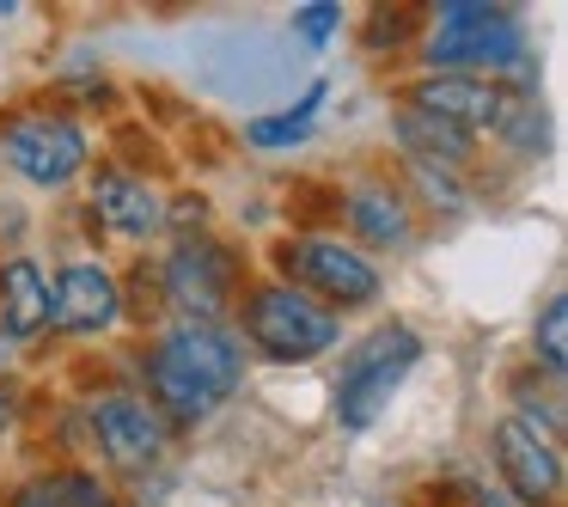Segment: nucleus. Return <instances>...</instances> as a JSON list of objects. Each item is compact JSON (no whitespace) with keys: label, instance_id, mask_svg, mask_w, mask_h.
<instances>
[{"label":"nucleus","instance_id":"nucleus-1","mask_svg":"<svg viewBox=\"0 0 568 507\" xmlns=\"http://www.w3.org/2000/svg\"><path fill=\"white\" fill-rule=\"evenodd\" d=\"M245 373V348L221 324H172L148 355V385L153 409H165L172 422H209L226 397L239 392Z\"/></svg>","mask_w":568,"mask_h":507},{"label":"nucleus","instance_id":"nucleus-2","mask_svg":"<svg viewBox=\"0 0 568 507\" xmlns=\"http://www.w3.org/2000/svg\"><path fill=\"white\" fill-rule=\"evenodd\" d=\"M428 68L434 74H465V80H489V74L531 80V50L507 7L453 0V7H440V26L428 38Z\"/></svg>","mask_w":568,"mask_h":507},{"label":"nucleus","instance_id":"nucleus-3","mask_svg":"<svg viewBox=\"0 0 568 507\" xmlns=\"http://www.w3.org/2000/svg\"><path fill=\"white\" fill-rule=\"evenodd\" d=\"M275 270H282V287H294V294H306V300L318 294L324 312H355V306H373V300H379V270H373L355 245L324 239V233L282 239V245H275Z\"/></svg>","mask_w":568,"mask_h":507},{"label":"nucleus","instance_id":"nucleus-4","mask_svg":"<svg viewBox=\"0 0 568 507\" xmlns=\"http://www.w3.org/2000/svg\"><path fill=\"white\" fill-rule=\"evenodd\" d=\"M422 361V336L409 324H379L355 355L343 361V379H336V422L348 434L373 428L385 416V404L397 397V385L409 379V367Z\"/></svg>","mask_w":568,"mask_h":507},{"label":"nucleus","instance_id":"nucleus-5","mask_svg":"<svg viewBox=\"0 0 568 507\" xmlns=\"http://www.w3.org/2000/svg\"><path fill=\"white\" fill-rule=\"evenodd\" d=\"M245 336H251V348H263L270 361H287V367H294V361H318L324 348H336L343 324H336V312H324L318 300L270 282V287H251L245 294Z\"/></svg>","mask_w":568,"mask_h":507},{"label":"nucleus","instance_id":"nucleus-6","mask_svg":"<svg viewBox=\"0 0 568 507\" xmlns=\"http://www.w3.org/2000/svg\"><path fill=\"white\" fill-rule=\"evenodd\" d=\"M87 129L62 111H26L0 129V160L13 165L26 184H43V190H62L68 178L87 172Z\"/></svg>","mask_w":568,"mask_h":507},{"label":"nucleus","instance_id":"nucleus-7","mask_svg":"<svg viewBox=\"0 0 568 507\" xmlns=\"http://www.w3.org/2000/svg\"><path fill=\"white\" fill-rule=\"evenodd\" d=\"M239 287V257L214 239H184L160 270V300L178 306V324H221Z\"/></svg>","mask_w":568,"mask_h":507},{"label":"nucleus","instance_id":"nucleus-8","mask_svg":"<svg viewBox=\"0 0 568 507\" xmlns=\"http://www.w3.org/2000/svg\"><path fill=\"white\" fill-rule=\"evenodd\" d=\"M92 440H99L104 465L135 477V470L160 465V453H165V422H160V409H153L148 397H135V392H104V397H92Z\"/></svg>","mask_w":568,"mask_h":507},{"label":"nucleus","instance_id":"nucleus-9","mask_svg":"<svg viewBox=\"0 0 568 507\" xmlns=\"http://www.w3.org/2000/svg\"><path fill=\"white\" fill-rule=\"evenodd\" d=\"M495 465L501 483L514 489L519 507H550L562 489V453H556V434H544L526 416H501L495 422Z\"/></svg>","mask_w":568,"mask_h":507},{"label":"nucleus","instance_id":"nucleus-10","mask_svg":"<svg viewBox=\"0 0 568 507\" xmlns=\"http://www.w3.org/2000/svg\"><path fill=\"white\" fill-rule=\"evenodd\" d=\"M514 92H501L495 80H465V74H428L409 87V111H428L440 123H453L458 135H501L514 116Z\"/></svg>","mask_w":568,"mask_h":507},{"label":"nucleus","instance_id":"nucleus-11","mask_svg":"<svg viewBox=\"0 0 568 507\" xmlns=\"http://www.w3.org/2000/svg\"><path fill=\"white\" fill-rule=\"evenodd\" d=\"M123 318V287L104 263H68L50 287V324L68 336H99Z\"/></svg>","mask_w":568,"mask_h":507},{"label":"nucleus","instance_id":"nucleus-12","mask_svg":"<svg viewBox=\"0 0 568 507\" xmlns=\"http://www.w3.org/2000/svg\"><path fill=\"white\" fill-rule=\"evenodd\" d=\"M92 221H99L104 233H116V239H148V233L165 226V202H160V190H153L148 178L104 165V172L92 178Z\"/></svg>","mask_w":568,"mask_h":507},{"label":"nucleus","instance_id":"nucleus-13","mask_svg":"<svg viewBox=\"0 0 568 507\" xmlns=\"http://www.w3.org/2000/svg\"><path fill=\"white\" fill-rule=\"evenodd\" d=\"M50 324V282L31 257H7L0 263V336H38Z\"/></svg>","mask_w":568,"mask_h":507},{"label":"nucleus","instance_id":"nucleus-14","mask_svg":"<svg viewBox=\"0 0 568 507\" xmlns=\"http://www.w3.org/2000/svg\"><path fill=\"white\" fill-rule=\"evenodd\" d=\"M343 209H348V226H355L367 245H379V251L409 245V202L397 196L392 184H361V190H348Z\"/></svg>","mask_w":568,"mask_h":507},{"label":"nucleus","instance_id":"nucleus-15","mask_svg":"<svg viewBox=\"0 0 568 507\" xmlns=\"http://www.w3.org/2000/svg\"><path fill=\"white\" fill-rule=\"evenodd\" d=\"M397 141L409 148V160L416 165H434V172H458V165H470V135H458L453 123H440V116L428 111H397Z\"/></svg>","mask_w":568,"mask_h":507},{"label":"nucleus","instance_id":"nucleus-16","mask_svg":"<svg viewBox=\"0 0 568 507\" xmlns=\"http://www.w3.org/2000/svg\"><path fill=\"white\" fill-rule=\"evenodd\" d=\"M13 507H116V501H111V489H104L92 470L62 465V470H43V477H31L26 489L13 495Z\"/></svg>","mask_w":568,"mask_h":507},{"label":"nucleus","instance_id":"nucleus-17","mask_svg":"<svg viewBox=\"0 0 568 507\" xmlns=\"http://www.w3.org/2000/svg\"><path fill=\"white\" fill-rule=\"evenodd\" d=\"M324 92H331V87L318 80V87H306V92H300V104H294V111H282V116H251V123H245V141H251V148H270V153L300 148V141L312 135V123H318Z\"/></svg>","mask_w":568,"mask_h":507},{"label":"nucleus","instance_id":"nucleus-18","mask_svg":"<svg viewBox=\"0 0 568 507\" xmlns=\"http://www.w3.org/2000/svg\"><path fill=\"white\" fill-rule=\"evenodd\" d=\"M531 355L544 361V373H550V379H562V367H568V300L562 294L544 300L538 324H531Z\"/></svg>","mask_w":568,"mask_h":507},{"label":"nucleus","instance_id":"nucleus-19","mask_svg":"<svg viewBox=\"0 0 568 507\" xmlns=\"http://www.w3.org/2000/svg\"><path fill=\"white\" fill-rule=\"evenodd\" d=\"M416 26H422L416 7H397V13H392V7H379V13L367 19V31H361V43H367V50H385V43H392V50H397V43L416 38Z\"/></svg>","mask_w":568,"mask_h":507},{"label":"nucleus","instance_id":"nucleus-20","mask_svg":"<svg viewBox=\"0 0 568 507\" xmlns=\"http://www.w3.org/2000/svg\"><path fill=\"white\" fill-rule=\"evenodd\" d=\"M336 26H343V7H331V0H312L306 13H294V31L306 43H331Z\"/></svg>","mask_w":568,"mask_h":507},{"label":"nucleus","instance_id":"nucleus-21","mask_svg":"<svg viewBox=\"0 0 568 507\" xmlns=\"http://www.w3.org/2000/svg\"><path fill=\"white\" fill-rule=\"evenodd\" d=\"M13 409H19V392H13V385H0V428L13 422Z\"/></svg>","mask_w":568,"mask_h":507},{"label":"nucleus","instance_id":"nucleus-22","mask_svg":"<svg viewBox=\"0 0 568 507\" xmlns=\"http://www.w3.org/2000/svg\"><path fill=\"white\" fill-rule=\"evenodd\" d=\"M0 19H13V0H0Z\"/></svg>","mask_w":568,"mask_h":507}]
</instances>
